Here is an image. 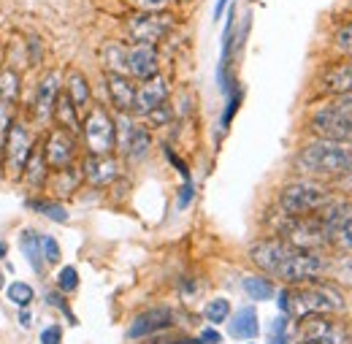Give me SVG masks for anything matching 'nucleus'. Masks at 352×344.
Instances as JSON below:
<instances>
[{"label":"nucleus","mask_w":352,"mask_h":344,"mask_svg":"<svg viewBox=\"0 0 352 344\" xmlns=\"http://www.w3.org/2000/svg\"><path fill=\"white\" fill-rule=\"evenodd\" d=\"M258 331H261V323H258V309L255 306H241L230 317L228 334L233 339H252V336H258Z\"/></svg>","instance_id":"23"},{"label":"nucleus","mask_w":352,"mask_h":344,"mask_svg":"<svg viewBox=\"0 0 352 344\" xmlns=\"http://www.w3.org/2000/svg\"><path fill=\"white\" fill-rule=\"evenodd\" d=\"M220 342H222V336L214 331V328H206V331L195 339V344H220Z\"/></svg>","instance_id":"44"},{"label":"nucleus","mask_w":352,"mask_h":344,"mask_svg":"<svg viewBox=\"0 0 352 344\" xmlns=\"http://www.w3.org/2000/svg\"><path fill=\"white\" fill-rule=\"evenodd\" d=\"M41 344H63V331H60V325H49L44 334H41Z\"/></svg>","instance_id":"43"},{"label":"nucleus","mask_w":352,"mask_h":344,"mask_svg":"<svg viewBox=\"0 0 352 344\" xmlns=\"http://www.w3.org/2000/svg\"><path fill=\"white\" fill-rule=\"evenodd\" d=\"M79 288V271L76 266H63L57 274V290L60 293H74Z\"/></svg>","instance_id":"34"},{"label":"nucleus","mask_w":352,"mask_h":344,"mask_svg":"<svg viewBox=\"0 0 352 344\" xmlns=\"http://www.w3.org/2000/svg\"><path fill=\"white\" fill-rule=\"evenodd\" d=\"M63 92L76 103V109L82 111L85 106L89 103V98H92V89H89V82H87V76L82 74V71H68V79L63 82Z\"/></svg>","instance_id":"26"},{"label":"nucleus","mask_w":352,"mask_h":344,"mask_svg":"<svg viewBox=\"0 0 352 344\" xmlns=\"http://www.w3.org/2000/svg\"><path fill=\"white\" fill-rule=\"evenodd\" d=\"M25 206L28 209H33V212H38L41 217L46 219H52V222H68V209L63 206V201H57V198H49V195H38V198H28L25 201Z\"/></svg>","instance_id":"27"},{"label":"nucleus","mask_w":352,"mask_h":344,"mask_svg":"<svg viewBox=\"0 0 352 344\" xmlns=\"http://www.w3.org/2000/svg\"><path fill=\"white\" fill-rule=\"evenodd\" d=\"M41 252H44V263H49V266L63 260V250H60L54 236H41Z\"/></svg>","instance_id":"39"},{"label":"nucleus","mask_w":352,"mask_h":344,"mask_svg":"<svg viewBox=\"0 0 352 344\" xmlns=\"http://www.w3.org/2000/svg\"><path fill=\"white\" fill-rule=\"evenodd\" d=\"M176 19L171 11H135L125 22V33L133 43H149L157 46L171 30Z\"/></svg>","instance_id":"7"},{"label":"nucleus","mask_w":352,"mask_h":344,"mask_svg":"<svg viewBox=\"0 0 352 344\" xmlns=\"http://www.w3.org/2000/svg\"><path fill=\"white\" fill-rule=\"evenodd\" d=\"M38 147V136L36 130L30 128L28 120H14V125L8 128V136H6V144H3V173L8 179H19L22 176V169L30 158V152Z\"/></svg>","instance_id":"4"},{"label":"nucleus","mask_w":352,"mask_h":344,"mask_svg":"<svg viewBox=\"0 0 352 344\" xmlns=\"http://www.w3.org/2000/svg\"><path fill=\"white\" fill-rule=\"evenodd\" d=\"M19 95H22V74L14 65H3L0 68V98L19 103Z\"/></svg>","instance_id":"29"},{"label":"nucleus","mask_w":352,"mask_h":344,"mask_svg":"<svg viewBox=\"0 0 352 344\" xmlns=\"http://www.w3.org/2000/svg\"><path fill=\"white\" fill-rule=\"evenodd\" d=\"M25 52H28V63L30 65H41L44 63V41L36 33H30L25 39Z\"/></svg>","instance_id":"36"},{"label":"nucleus","mask_w":352,"mask_h":344,"mask_svg":"<svg viewBox=\"0 0 352 344\" xmlns=\"http://www.w3.org/2000/svg\"><path fill=\"white\" fill-rule=\"evenodd\" d=\"M309 128L314 136L325 138V141H336V144H352V117H347L336 103L333 106H322L311 114Z\"/></svg>","instance_id":"11"},{"label":"nucleus","mask_w":352,"mask_h":344,"mask_svg":"<svg viewBox=\"0 0 352 344\" xmlns=\"http://www.w3.org/2000/svg\"><path fill=\"white\" fill-rule=\"evenodd\" d=\"M117 149L131 160L141 163L152 149V133L138 125L131 114H117Z\"/></svg>","instance_id":"10"},{"label":"nucleus","mask_w":352,"mask_h":344,"mask_svg":"<svg viewBox=\"0 0 352 344\" xmlns=\"http://www.w3.org/2000/svg\"><path fill=\"white\" fill-rule=\"evenodd\" d=\"M100 63L106 74H128V43L106 41L100 46Z\"/></svg>","instance_id":"25"},{"label":"nucleus","mask_w":352,"mask_h":344,"mask_svg":"<svg viewBox=\"0 0 352 344\" xmlns=\"http://www.w3.org/2000/svg\"><path fill=\"white\" fill-rule=\"evenodd\" d=\"M166 160H168V163L174 166L176 171L182 173V179H184V182H190V169H187V163H184V160H182V158L176 155L171 147H166Z\"/></svg>","instance_id":"42"},{"label":"nucleus","mask_w":352,"mask_h":344,"mask_svg":"<svg viewBox=\"0 0 352 344\" xmlns=\"http://www.w3.org/2000/svg\"><path fill=\"white\" fill-rule=\"evenodd\" d=\"M63 95V76L57 68H49L44 76L36 82L33 87V98H30V114L36 122H52V114H54V106H57V98Z\"/></svg>","instance_id":"13"},{"label":"nucleus","mask_w":352,"mask_h":344,"mask_svg":"<svg viewBox=\"0 0 352 344\" xmlns=\"http://www.w3.org/2000/svg\"><path fill=\"white\" fill-rule=\"evenodd\" d=\"M155 344H195V339H187V336H179V339H163V342Z\"/></svg>","instance_id":"49"},{"label":"nucleus","mask_w":352,"mask_h":344,"mask_svg":"<svg viewBox=\"0 0 352 344\" xmlns=\"http://www.w3.org/2000/svg\"><path fill=\"white\" fill-rule=\"evenodd\" d=\"M250 260L274 279L287 285L317 282L328 274V260L314 250H298L285 239H261L250 247Z\"/></svg>","instance_id":"1"},{"label":"nucleus","mask_w":352,"mask_h":344,"mask_svg":"<svg viewBox=\"0 0 352 344\" xmlns=\"http://www.w3.org/2000/svg\"><path fill=\"white\" fill-rule=\"evenodd\" d=\"M135 11H168L174 0H128Z\"/></svg>","instance_id":"40"},{"label":"nucleus","mask_w":352,"mask_h":344,"mask_svg":"<svg viewBox=\"0 0 352 344\" xmlns=\"http://www.w3.org/2000/svg\"><path fill=\"white\" fill-rule=\"evenodd\" d=\"M0 288H3V277H0Z\"/></svg>","instance_id":"51"},{"label":"nucleus","mask_w":352,"mask_h":344,"mask_svg":"<svg viewBox=\"0 0 352 344\" xmlns=\"http://www.w3.org/2000/svg\"><path fill=\"white\" fill-rule=\"evenodd\" d=\"M298 166L301 171L317 176H342L352 171V152L344 149V144L320 138L298 152Z\"/></svg>","instance_id":"3"},{"label":"nucleus","mask_w":352,"mask_h":344,"mask_svg":"<svg viewBox=\"0 0 352 344\" xmlns=\"http://www.w3.org/2000/svg\"><path fill=\"white\" fill-rule=\"evenodd\" d=\"M241 288H244V293H247L252 301H268V299H274V293H276L271 277H258V274L244 277Z\"/></svg>","instance_id":"30"},{"label":"nucleus","mask_w":352,"mask_h":344,"mask_svg":"<svg viewBox=\"0 0 352 344\" xmlns=\"http://www.w3.org/2000/svg\"><path fill=\"white\" fill-rule=\"evenodd\" d=\"M336 106H339V109H342L347 117H352V95H342V98L336 100Z\"/></svg>","instance_id":"46"},{"label":"nucleus","mask_w":352,"mask_h":344,"mask_svg":"<svg viewBox=\"0 0 352 344\" xmlns=\"http://www.w3.org/2000/svg\"><path fill=\"white\" fill-rule=\"evenodd\" d=\"M336 179H339V187H342V190L352 193V171L350 173H342V176H336Z\"/></svg>","instance_id":"48"},{"label":"nucleus","mask_w":352,"mask_h":344,"mask_svg":"<svg viewBox=\"0 0 352 344\" xmlns=\"http://www.w3.org/2000/svg\"><path fill=\"white\" fill-rule=\"evenodd\" d=\"M317 85L331 95H352V63H331L320 74Z\"/></svg>","instance_id":"21"},{"label":"nucleus","mask_w":352,"mask_h":344,"mask_svg":"<svg viewBox=\"0 0 352 344\" xmlns=\"http://www.w3.org/2000/svg\"><path fill=\"white\" fill-rule=\"evenodd\" d=\"M52 122L57 125V128L68 130L71 136H79L82 133V120H79V109H76V103L63 92L60 98H57V106H54V114H52Z\"/></svg>","instance_id":"24"},{"label":"nucleus","mask_w":352,"mask_h":344,"mask_svg":"<svg viewBox=\"0 0 352 344\" xmlns=\"http://www.w3.org/2000/svg\"><path fill=\"white\" fill-rule=\"evenodd\" d=\"M287 244L298 247V250H317L322 244H328L325 239V228L317 215L309 217H287V222L282 225V236Z\"/></svg>","instance_id":"12"},{"label":"nucleus","mask_w":352,"mask_h":344,"mask_svg":"<svg viewBox=\"0 0 352 344\" xmlns=\"http://www.w3.org/2000/svg\"><path fill=\"white\" fill-rule=\"evenodd\" d=\"M322 228H325V239L328 244L352 252V204L347 201H328L325 209L317 212Z\"/></svg>","instance_id":"8"},{"label":"nucleus","mask_w":352,"mask_h":344,"mask_svg":"<svg viewBox=\"0 0 352 344\" xmlns=\"http://www.w3.org/2000/svg\"><path fill=\"white\" fill-rule=\"evenodd\" d=\"M171 323H174V312H171L168 306H155V309L141 312V314L133 320L131 328H128V336H131V339H144V336H152V334H157V331L171 328Z\"/></svg>","instance_id":"18"},{"label":"nucleus","mask_w":352,"mask_h":344,"mask_svg":"<svg viewBox=\"0 0 352 344\" xmlns=\"http://www.w3.org/2000/svg\"><path fill=\"white\" fill-rule=\"evenodd\" d=\"M204 314H206L209 323L220 325V323L228 320V314H230V303L225 301V299H214V301H209L206 306H204Z\"/></svg>","instance_id":"33"},{"label":"nucleus","mask_w":352,"mask_h":344,"mask_svg":"<svg viewBox=\"0 0 352 344\" xmlns=\"http://www.w3.org/2000/svg\"><path fill=\"white\" fill-rule=\"evenodd\" d=\"M171 95V87H168V79L163 74H155L152 79H144L141 87H135V103H133V111L146 117L152 114L157 106H163Z\"/></svg>","instance_id":"16"},{"label":"nucleus","mask_w":352,"mask_h":344,"mask_svg":"<svg viewBox=\"0 0 352 344\" xmlns=\"http://www.w3.org/2000/svg\"><path fill=\"white\" fill-rule=\"evenodd\" d=\"M46 301H49V306H57V309H63L68 317H71V312H68V306H65V301L57 296V293H46Z\"/></svg>","instance_id":"45"},{"label":"nucleus","mask_w":352,"mask_h":344,"mask_svg":"<svg viewBox=\"0 0 352 344\" xmlns=\"http://www.w3.org/2000/svg\"><path fill=\"white\" fill-rule=\"evenodd\" d=\"M106 89H109V100L117 109V114H133L135 82L128 74H106Z\"/></svg>","instance_id":"19"},{"label":"nucleus","mask_w":352,"mask_h":344,"mask_svg":"<svg viewBox=\"0 0 352 344\" xmlns=\"http://www.w3.org/2000/svg\"><path fill=\"white\" fill-rule=\"evenodd\" d=\"M82 182H85V179H82V169H76V163H74V166H68V169H60V171L49 173V182H46L44 190L49 193V198L63 201V198L76 195V190H79Z\"/></svg>","instance_id":"20"},{"label":"nucleus","mask_w":352,"mask_h":344,"mask_svg":"<svg viewBox=\"0 0 352 344\" xmlns=\"http://www.w3.org/2000/svg\"><path fill=\"white\" fill-rule=\"evenodd\" d=\"M331 193L314 182H293L279 193V206L287 217H309L325 209Z\"/></svg>","instance_id":"6"},{"label":"nucleus","mask_w":352,"mask_h":344,"mask_svg":"<svg viewBox=\"0 0 352 344\" xmlns=\"http://www.w3.org/2000/svg\"><path fill=\"white\" fill-rule=\"evenodd\" d=\"M19 247H22V252H25V258L30 263V268L36 271V274H44V252H41V236L36 233V230H22V236H19Z\"/></svg>","instance_id":"28"},{"label":"nucleus","mask_w":352,"mask_h":344,"mask_svg":"<svg viewBox=\"0 0 352 344\" xmlns=\"http://www.w3.org/2000/svg\"><path fill=\"white\" fill-rule=\"evenodd\" d=\"M87 155H114L117 152V122L106 106H92L82 120V133Z\"/></svg>","instance_id":"5"},{"label":"nucleus","mask_w":352,"mask_h":344,"mask_svg":"<svg viewBox=\"0 0 352 344\" xmlns=\"http://www.w3.org/2000/svg\"><path fill=\"white\" fill-rule=\"evenodd\" d=\"M192 198H195V187H192V179H190V182H184V184L179 187V198H176V206H179V209H187V206L192 204Z\"/></svg>","instance_id":"41"},{"label":"nucleus","mask_w":352,"mask_h":344,"mask_svg":"<svg viewBox=\"0 0 352 344\" xmlns=\"http://www.w3.org/2000/svg\"><path fill=\"white\" fill-rule=\"evenodd\" d=\"M268 342L271 344H290V334H287V314H279V317L271 323Z\"/></svg>","instance_id":"37"},{"label":"nucleus","mask_w":352,"mask_h":344,"mask_svg":"<svg viewBox=\"0 0 352 344\" xmlns=\"http://www.w3.org/2000/svg\"><path fill=\"white\" fill-rule=\"evenodd\" d=\"M333 46H336L344 57H352V22L342 25V28L336 30V36H333Z\"/></svg>","instance_id":"38"},{"label":"nucleus","mask_w":352,"mask_h":344,"mask_svg":"<svg viewBox=\"0 0 352 344\" xmlns=\"http://www.w3.org/2000/svg\"><path fill=\"white\" fill-rule=\"evenodd\" d=\"M82 179L89 187H109L120 176V163L114 155H85L82 160Z\"/></svg>","instance_id":"17"},{"label":"nucleus","mask_w":352,"mask_h":344,"mask_svg":"<svg viewBox=\"0 0 352 344\" xmlns=\"http://www.w3.org/2000/svg\"><path fill=\"white\" fill-rule=\"evenodd\" d=\"M41 155H44L49 171H60V169H68L76 163V155H79V144H76V136H71L68 130L52 128L44 133V141L38 144Z\"/></svg>","instance_id":"9"},{"label":"nucleus","mask_w":352,"mask_h":344,"mask_svg":"<svg viewBox=\"0 0 352 344\" xmlns=\"http://www.w3.org/2000/svg\"><path fill=\"white\" fill-rule=\"evenodd\" d=\"M301 339L304 344H350V334L344 325L328 320L325 314L301 317Z\"/></svg>","instance_id":"14"},{"label":"nucleus","mask_w":352,"mask_h":344,"mask_svg":"<svg viewBox=\"0 0 352 344\" xmlns=\"http://www.w3.org/2000/svg\"><path fill=\"white\" fill-rule=\"evenodd\" d=\"M49 166H46L44 155H41V149L36 147L33 152H30V158H28V163H25V169H22V176H19V182L30 190V193H41L46 187V182H49Z\"/></svg>","instance_id":"22"},{"label":"nucleus","mask_w":352,"mask_h":344,"mask_svg":"<svg viewBox=\"0 0 352 344\" xmlns=\"http://www.w3.org/2000/svg\"><path fill=\"white\" fill-rule=\"evenodd\" d=\"M0 173H3V149H0Z\"/></svg>","instance_id":"50"},{"label":"nucleus","mask_w":352,"mask_h":344,"mask_svg":"<svg viewBox=\"0 0 352 344\" xmlns=\"http://www.w3.org/2000/svg\"><path fill=\"white\" fill-rule=\"evenodd\" d=\"M228 6H230V0H217V3H214V22H220L222 14L228 11Z\"/></svg>","instance_id":"47"},{"label":"nucleus","mask_w":352,"mask_h":344,"mask_svg":"<svg viewBox=\"0 0 352 344\" xmlns=\"http://www.w3.org/2000/svg\"><path fill=\"white\" fill-rule=\"evenodd\" d=\"M241 100H244V89H241L239 85H233V87H230V92H228L225 111H222V130L230 128V122H233V117H236V111H239Z\"/></svg>","instance_id":"32"},{"label":"nucleus","mask_w":352,"mask_h":344,"mask_svg":"<svg viewBox=\"0 0 352 344\" xmlns=\"http://www.w3.org/2000/svg\"><path fill=\"white\" fill-rule=\"evenodd\" d=\"M328 271L342 282V285H350L352 288V255L350 258H339L333 263H328Z\"/></svg>","instance_id":"35"},{"label":"nucleus","mask_w":352,"mask_h":344,"mask_svg":"<svg viewBox=\"0 0 352 344\" xmlns=\"http://www.w3.org/2000/svg\"><path fill=\"white\" fill-rule=\"evenodd\" d=\"M6 296H8V301L16 303L19 309H28L33 303V299H36V293H33V288L28 282H11L6 288Z\"/></svg>","instance_id":"31"},{"label":"nucleus","mask_w":352,"mask_h":344,"mask_svg":"<svg viewBox=\"0 0 352 344\" xmlns=\"http://www.w3.org/2000/svg\"><path fill=\"white\" fill-rule=\"evenodd\" d=\"M160 74V49L149 43H131L128 46V76L133 82H144Z\"/></svg>","instance_id":"15"},{"label":"nucleus","mask_w":352,"mask_h":344,"mask_svg":"<svg viewBox=\"0 0 352 344\" xmlns=\"http://www.w3.org/2000/svg\"><path fill=\"white\" fill-rule=\"evenodd\" d=\"M279 309H282V314H296V317L331 314V312L344 309V299L331 285H320V282L298 285V288H287L279 293Z\"/></svg>","instance_id":"2"}]
</instances>
